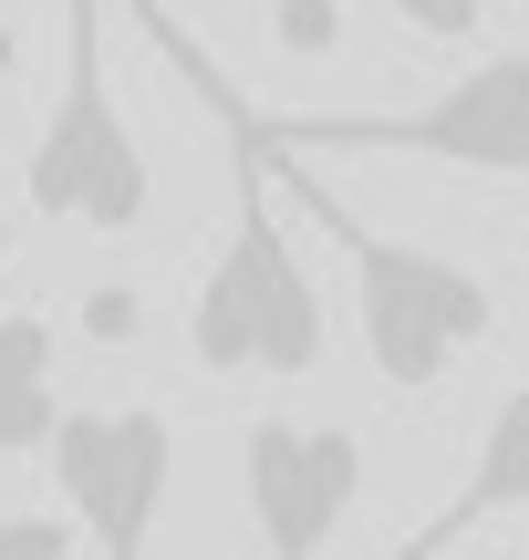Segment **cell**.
I'll list each match as a JSON object with an SVG mask.
<instances>
[{
    "instance_id": "3957f363",
    "label": "cell",
    "mask_w": 529,
    "mask_h": 560,
    "mask_svg": "<svg viewBox=\"0 0 529 560\" xmlns=\"http://www.w3.org/2000/svg\"><path fill=\"white\" fill-rule=\"evenodd\" d=\"M291 187H302V208L343 240V260H353V322H364L374 384H395V395H436L447 363L468 353V342L498 332V291L478 270L436 260V249H405V240H385V229H364L353 208H332L311 177H291Z\"/></svg>"
},
{
    "instance_id": "5b68a950",
    "label": "cell",
    "mask_w": 529,
    "mask_h": 560,
    "mask_svg": "<svg viewBox=\"0 0 529 560\" xmlns=\"http://www.w3.org/2000/svg\"><path fill=\"white\" fill-rule=\"evenodd\" d=\"M42 457H52V488L94 540V560H145L166 478H177V425L156 405H62Z\"/></svg>"
},
{
    "instance_id": "30bf717a",
    "label": "cell",
    "mask_w": 529,
    "mask_h": 560,
    "mask_svg": "<svg viewBox=\"0 0 529 560\" xmlns=\"http://www.w3.org/2000/svg\"><path fill=\"white\" fill-rule=\"evenodd\" d=\"M270 21H281L291 52H332V42H343V11H332V0H281Z\"/></svg>"
},
{
    "instance_id": "8fae6325",
    "label": "cell",
    "mask_w": 529,
    "mask_h": 560,
    "mask_svg": "<svg viewBox=\"0 0 529 560\" xmlns=\"http://www.w3.org/2000/svg\"><path fill=\"white\" fill-rule=\"evenodd\" d=\"M0 560H73V520H0Z\"/></svg>"
},
{
    "instance_id": "9c48e42d",
    "label": "cell",
    "mask_w": 529,
    "mask_h": 560,
    "mask_svg": "<svg viewBox=\"0 0 529 560\" xmlns=\"http://www.w3.org/2000/svg\"><path fill=\"white\" fill-rule=\"evenodd\" d=\"M395 11H405V21H415V32H426V42H468L478 21L498 11V0H395Z\"/></svg>"
},
{
    "instance_id": "7a4b0ae2",
    "label": "cell",
    "mask_w": 529,
    "mask_h": 560,
    "mask_svg": "<svg viewBox=\"0 0 529 560\" xmlns=\"http://www.w3.org/2000/svg\"><path fill=\"white\" fill-rule=\"evenodd\" d=\"M104 11L115 0H62V94L32 136L21 198L42 219H73L94 240H136L156 219V166H145L136 125H125L115 83H104Z\"/></svg>"
},
{
    "instance_id": "4fadbf2b",
    "label": "cell",
    "mask_w": 529,
    "mask_h": 560,
    "mask_svg": "<svg viewBox=\"0 0 529 560\" xmlns=\"http://www.w3.org/2000/svg\"><path fill=\"white\" fill-rule=\"evenodd\" d=\"M0 260H11V219H0Z\"/></svg>"
},
{
    "instance_id": "8992f818",
    "label": "cell",
    "mask_w": 529,
    "mask_h": 560,
    "mask_svg": "<svg viewBox=\"0 0 529 560\" xmlns=\"http://www.w3.org/2000/svg\"><path fill=\"white\" fill-rule=\"evenodd\" d=\"M239 478H249V520H260V560H322V540L364 499V436L260 416L239 436Z\"/></svg>"
},
{
    "instance_id": "7c38bea8",
    "label": "cell",
    "mask_w": 529,
    "mask_h": 560,
    "mask_svg": "<svg viewBox=\"0 0 529 560\" xmlns=\"http://www.w3.org/2000/svg\"><path fill=\"white\" fill-rule=\"evenodd\" d=\"M11 62H21V42H11V21H0V83H11Z\"/></svg>"
},
{
    "instance_id": "52a82bcc",
    "label": "cell",
    "mask_w": 529,
    "mask_h": 560,
    "mask_svg": "<svg viewBox=\"0 0 529 560\" xmlns=\"http://www.w3.org/2000/svg\"><path fill=\"white\" fill-rule=\"evenodd\" d=\"M509 509H529V384H509L498 395V416H489V436H478V467L457 478V499L436 509L426 529H415L395 560H447L468 529H489V520H509Z\"/></svg>"
},
{
    "instance_id": "6da1fadb",
    "label": "cell",
    "mask_w": 529,
    "mask_h": 560,
    "mask_svg": "<svg viewBox=\"0 0 529 560\" xmlns=\"http://www.w3.org/2000/svg\"><path fill=\"white\" fill-rule=\"evenodd\" d=\"M125 11L177 52V73L198 83L208 115L228 125V249H219V270L198 280V301H187V353H198L208 374L302 384L311 363H322V291H311L302 249L281 240V219H270V156H260V136H249V94L219 83V62H208L156 0H125Z\"/></svg>"
},
{
    "instance_id": "ba28073f",
    "label": "cell",
    "mask_w": 529,
    "mask_h": 560,
    "mask_svg": "<svg viewBox=\"0 0 529 560\" xmlns=\"http://www.w3.org/2000/svg\"><path fill=\"white\" fill-rule=\"evenodd\" d=\"M52 363H62V342H52L42 312L0 322V457H42V446H52V425H62Z\"/></svg>"
},
{
    "instance_id": "277c9868",
    "label": "cell",
    "mask_w": 529,
    "mask_h": 560,
    "mask_svg": "<svg viewBox=\"0 0 529 560\" xmlns=\"http://www.w3.org/2000/svg\"><path fill=\"white\" fill-rule=\"evenodd\" d=\"M249 136H260V156L364 145V156H436L468 177H529V52H489L415 115H249Z\"/></svg>"
}]
</instances>
